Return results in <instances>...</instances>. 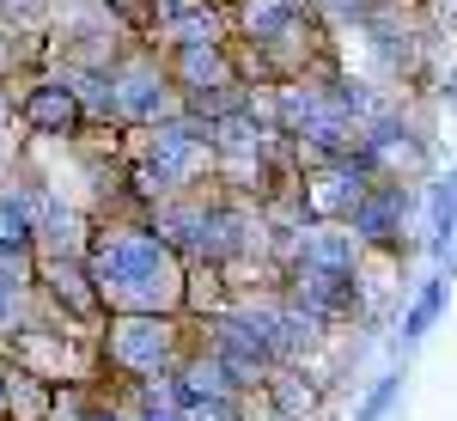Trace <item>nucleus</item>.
Instances as JSON below:
<instances>
[{
  "mask_svg": "<svg viewBox=\"0 0 457 421\" xmlns=\"http://www.w3.org/2000/svg\"><path fill=\"white\" fill-rule=\"evenodd\" d=\"M43 312V293H37V269H31V250H6L0 257V342L31 324Z\"/></svg>",
  "mask_w": 457,
  "mask_h": 421,
  "instance_id": "9d476101",
  "label": "nucleus"
},
{
  "mask_svg": "<svg viewBox=\"0 0 457 421\" xmlns=\"http://www.w3.org/2000/svg\"><path fill=\"white\" fill-rule=\"evenodd\" d=\"M12 129L25 140H79L92 129V110L62 73H31V80H19Z\"/></svg>",
  "mask_w": 457,
  "mask_h": 421,
  "instance_id": "39448f33",
  "label": "nucleus"
},
{
  "mask_svg": "<svg viewBox=\"0 0 457 421\" xmlns=\"http://www.w3.org/2000/svg\"><path fill=\"white\" fill-rule=\"evenodd\" d=\"M0 360L25 366L43 385H98L104 379V360H98V330L86 324H68L62 312H43L31 324H19L6 342H0Z\"/></svg>",
  "mask_w": 457,
  "mask_h": 421,
  "instance_id": "20e7f679",
  "label": "nucleus"
},
{
  "mask_svg": "<svg viewBox=\"0 0 457 421\" xmlns=\"http://www.w3.org/2000/svg\"><path fill=\"white\" fill-rule=\"evenodd\" d=\"M31 269H37V293H43V306H49V312H62L68 324H86V330H98V324H104L98 287H92V269H86V250L31 245Z\"/></svg>",
  "mask_w": 457,
  "mask_h": 421,
  "instance_id": "423d86ee",
  "label": "nucleus"
},
{
  "mask_svg": "<svg viewBox=\"0 0 457 421\" xmlns=\"http://www.w3.org/2000/svg\"><path fill=\"white\" fill-rule=\"evenodd\" d=\"M366 183H372L366 159L360 153H336V159L299 172V208H305V220H336L342 226L353 214V202L366 196Z\"/></svg>",
  "mask_w": 457,
  "mask_h": 421,
  "instance_id": "0eeeda50",
  "label": "nucleus"
},
{
  "mask_svg": "<svg viewBox=\"0 0 457 421\" xmlns=\"http://www.w3.org/2000/svg\"><path fill=\"white\" fill-rule=\"evenodd\" d=\"M122 177L135 189V202H159V196H183L213 183V147L208 129L195 116H165L146 129H122Z\"/></svg>",
  "mask_w": 457,
  "mask_h": 421,
  "instance_id": "f03ea898",
  "label": "nucleus"
},
{
  "mask_svg": "<svg viewBox=\"0 0 457 421\" xmlns=\"http://www.w3.org/2000/svg\"><path fill=\"white\" fill-rule=\"evenodd\" d=\"M86 269H92L104 317H183L189 263L146 226V214H135V220H92Z\"/></svg>",
  "mask_w": 457,
  "mask_h": 421,
  "instance_id": "f257e3e1",
  "label": "nucleus"
},
{
  "mask_svg": "<svg viewBox=\"0 0 457 421\" xmlns=\"http://www.w3.org/2000/svg\"><path fill=\"white\" fill-rule=\"evenodd\" d=\"M159 62L171 73L177 98L189 105V98H208V92H226V86H238V68H232V55H226V43H189V49H159ZM250 92V86H245Z\"/></svg>",
  "mask_w": 457,
  "mask_h": 421,
  "instance_id": "1a4fd4ad",
  "label": "nucleus"
},
{
  "mask_svg": "<svg viewBox=\"0 0 457 421\" xmlns=\"http://www.w3.org/2000/svg\"><path fill=\"white\" fill-rule=\"evenodd\" d=\"M6 250H31V202H25V177L0 183V257Z\"/></svg>",
  "mask_w": 457,
  "mask_h": 421,
  "instance_id": "ddd939ff",
  "label": "nucleus"
},
{
  "mask_svg": "<svg viewBox=\"0 0 457 421\" xmlns=\"http://www.w3.org/2000/svg\"><path fill=\"white\" fill-rule=\"evenodd\" d=\"M213 13H238V6H245V0H208Z\"/></svg>",
  "mask_w": 457,
  "mask_h": 421,
  "instance_id": "a211bd4d",
  "label": "nucleus"
},
{
  "mask_svg": "<svg viewBox=\"0 0 457 421\" xmlns=\"http://www.w3.org/2000/svg\"><path fill=\"white\" fill-rule=\"evenodd\" d=\"M262 385H269L275 421H312V416H317V403H323V385H317L305 366H275Z\"/></svg>",
  "mask_w": 457,
  "mask_h": 421,
  "instance_id": "9b49d317",
  "label": "nucleus"
},
{
  "mask_svg": "<svg viewBox=\"0 0 457 421\" xmlns=\"http://www.w3.org/2000/svg\"><path fill=\"white\" fill-rule=\"evenodd\" d=\"M55 19V0H0V25L19 37H43Z\"/></svg>",
  "mask_w": 457,
  "mask_h": 421,
  "instance_id": "2eb2a0df",
  "label": "nucleus"
},
{
  "mask_svg": "<svg viewBox=\"0 0 457 421\" xmlns=\"http://www.w3.org/2000/svg\"><path fill=\"white\" fill-rule=\"evenodd\" d=\"M12 105H19V80H0V129H12Z\"/></svg>",
  "mask_w": 457,
  "mask_h": 421,
  "instance_id": "dca6fc26",
  "label": "nucleus"
},
{
  "mask_svg": "<svg viewBox=\"0 0 457 421\" xmlns=\"http://www.w3.org/2000/svg\"><path fill=\"white\" fill-rule=\"evenodd\" d=\"M0 421H6V366H0Z\"/></svg>",
  "mask_w": 457,
  "mask_h": 421,
  "instance_id": "6ab92c4d",
  "label": "nucleus"
},
{
  "mask_svg": "<svg viewBox=\"0 0 457 421\" xmlns=\"http://www.w3.org/2000/svg\"><path fill=\"white\" fill-rule=\"evenodd\" d=\"M189 349H195V317H104L98 324L104 379H122V385L177 379Z\"/></svg>",
  "mask_w": 457,
  "mask_h": 421,
  "instance_id": "7ed1b4c3",
  "label": "nucleus"
},
{
  "mask_svg": "<svg viewBox=\"0 0 457 421\" xmlns=\"http://www.w3.org/2000/svg\"><path fill=\"white\" fill-rule=\"evenodd\" d=\"M403 220H409V183H385V177H372L366 196L353 202V214L342 220V226H348L366 250H396V245H403Z\"/></svg>",
  "mask_w": 457,
  "mask_h": 421,
  "instance_id": "6e6552de",
  "label": "nucleus"
},
{
  "mask_svg": "<svg viewBox=\"0 0 457 421\" xmlns=\"http://www.w3.org/2000/svg\"><path fill=\"white\" fill-rule=\"evenodd\" d=\"M98 6H104V19L129 37V43H146L153 25H159V19H153V0H98Z\"/></svg>",
  "mask_w": 457,
  "mask_h": 421,
  "instance_id": "4468645a",
  "label": "nucleus"
},
{
  "mask_svg": "<svg viewBox=\"0 0 457 421\" xmlns=\"http://www.w3.org/2000/svg\"><path fill=\"white\" fill-rule=\"evenodd\" d=\"M353 6V25H360V19H372V13H390V6H409V0H348Z\"/></svg>",
  "mask_w": 457,
  "mask_h": 421,
  "instance_id": "f3484780",
  "label": "nucleus"
},
{
  "mask_svg": "<svg viewBox=\"0 0 457 421\" xmlns=\"http://www.w3.org/2000/svg\"><path fill=\"white\" fill-rule=\"evenodd\" d=\"M6 366V421H49V403H55V385L31 379L25 366L0 360Z\"/></svg>",
  "mask_w": 457,
  "mask_h": 421,
  "instance_id": "f8f14e48",
  "label": "nucleus"
}]
</instances>
